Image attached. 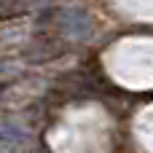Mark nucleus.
Instances as JSON below:
<instances>
[{
	"instance_id": "1",
	"label": "nucleus",
	"mask_w": 153,
	"mask_h": 153,
	"mask_svg": "<svg viewBox=\"0 0 153 153\" xmlns=\"http://www.w3.org/2000/svg\"><path fill=\"white\" fill-rule=\"evenodd\" d=\"M56 24H59V32H65L73 40H86L91 35V19L81 8H65V11H59L56 13Z\"/></svg>"
}]
</instances>
